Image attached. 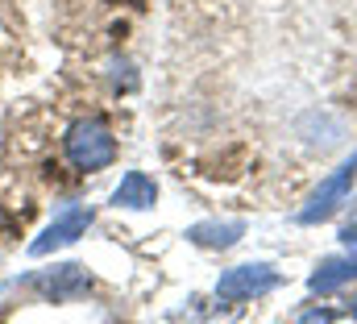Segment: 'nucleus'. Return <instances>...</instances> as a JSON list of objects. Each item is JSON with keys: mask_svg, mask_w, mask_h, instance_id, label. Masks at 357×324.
Instances as JSON below:
<instances>
[{"mask_svg": "<svg viewBox=\"0 0 357 324\" xmlns=\"http://www.w3.org/2000/svg\"><path fill=\"white\" fill-rule=\"evenodd\" d=\"M349 283H357V253L324 258V262L312 270V279H307V287H312L316 295H333V291H341V287H349Z\"/></svg>", "mask_w": 357, "mask_h": 324, "instance_id": "nucleus-6", "label": "nucleus"}, {"mask_svg": "<svg viewBox=\"0 0 357 324\" xmlns=\"http://www.w3.org/2000/svg\"><path fill=\"white\" fill-rule=\"evenodd\" d=\"M303 324H333V312H307Z\"/></svg>", "mask_w": 357, "mask_h": 324, "instance_id": "nucleus-10", "label": "nucleus"}, {"mask_svg": "<svg viewBox=\"0 0 357 324\" xmlns=\"http://www.w3.org/2000/svg\"><path fill=\"white\" fill-rule=\"evenodd\" d=\"M354 179H357V150H354V159H345L341 170H333V175L312 191V200L295 212V221H299V225H320V221H328V216L345 204V196L354 191Z\"/></svg>", "mask_w": 357, "mask_h": 324, "instance_id": "nucleus-2", "label": "nucleus"}, {"mask_svg": "<svg viewBox=\"0 0 357 324\" xmlns=\"http://www.w3.org/2000/svg\"><path fill=\"white\" fill-rule=\"evenodd\" d=\"M29 287H38V291H42L46 300H54V304H67V300L88 295V291H91V274L84 270V266L67 262V266L46 270V274H33V279H29Z\"/></svg>", "mask_w": 357, "mask_h": 324, "instance_id": "nucleus-4", "label": "nucleus"}, {"mask_svg": "<svg viewBox=\"0 0 357 324\" xmlns=\"http://www.w3.org/2000/svg\"><path fill=\"white\" fill-rule=\"evenodd\" d=\"M278 270L270 262H250V266H233L220 274L216 283V295L220 300H258V295H270L278 287Z\"/></svg>", "mask_w": 357, "mask_h": 324, "instance_id": "nucleus-3", "label": "nucleus"}, {"mask_svg": "<svg viewBox=\"0 0 357 324\" xmlns=\"http://www.w3.org/2000/svg\"><path fill=\"white\" fill-rule=\"evenodd\" d=\"M91 221H96V212H91V208H67L54 225H46V229H42V237H38V242H29V253H33V258H42V253H50V249H59V245L79 242V237L88 233Z\"/></svg>", "mask_w": 357, "mask_h": 324, "instance_id": "nucleus-5", "label": "nucleus"}, {"mask_svg": "<svg viewBox=\"0 0 357 324\" xmlns=\"http://www.w3.org/2000/svg\"><path fill=\"white\" fill-rule=\"evenodd\" d=\"M67 159L79 170H104L116 159V138L108 129V121L100 117H84L67 129Z\"/></svg>", "mask_w": 357, "mask_h": 324, "instance_id": "nucleus-1", "label": "nucleus"}, {"mask_svg": "<svg viewBox=\"0 0 357 324\" xmlns=\"http://www.w3.org/2000/svg\"><path fill=\"white\" fill-rule=\"evenodd\" d=\"M187 237L204 249H229L245 237V225L241 221H208V225H191Z\"/></svg>", "mask_w": 357, "mask_h": 324, "instance_id": "nucleus-8", "label": "nucleus"}, {"mask_svg": "<svg viewBox=\"0 0 357 324\" xmlns=\"http://www.w3.org/2000/svg\"><path fill=\"white\" fill-rule=\"evenodd\" d=\"M349 312H354V316H357V300H354V304H349Z\"/></svg>", "mask_w": 357, "mask_h": 324, "instance_id": "nucleus-11", "label": "nucleus"}, {"mask_svg": "<svg viewBox=\"0 0 357 324\" xmlns=\"http://www.w3.org/2000/svg\"><path fill=\"white\" fill-rule=\"evenodd\" d=\"M341 242H345V245L357 253V225H345V229H341Z\"/></svg>", "mask_w": 357, "mask_h": 324, "instance_id": "nucleus-9", "label": "nucleus"}, {"mask_svg": "<svg viewBox=\"0 0 357 324\" xmlns=\"http://www.w3.org/2000/svg\"><path fill=\"white\" fill-rule=\"evenodd\" d=\"M154 200H158V183L150 175H142V170H129L121 179V187L112 191L116 208H154Z\"/></svg>", "mask_w": 357, "mask_h": 324, "instance_id": "nucleus-7", "label": "nucleus"}]
</instances>
